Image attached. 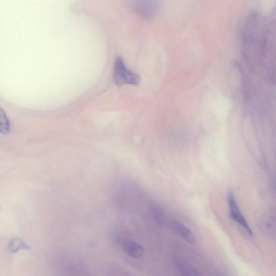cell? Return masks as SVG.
<instances>
[{"label":"cell","mask_w":276,"mask_h":276,"mask_svg":"<svg viewBox=\"0 0 276 276\" xmlns=\"http://www.w3.org/2000/svg\"><path fill=\"white\" fill-rule=\"evenodd\" d=\"M130 9L138 17L144 20L154 18L159 12L161 0H129Z\"/></svg>","instance_id":"cell-1"},{"label":"cell","mask_w":276,"mask_h":276,"mask_svg":"<svg viewBox=\"0 0 276 276\" xmlns=\"http://www.w3.org/2000/svg\"><path fill=\"white\" fill-rule=\"evenodd\" d=\"M113 80L118 86L126 85L136 86L140 83V77L133 72L129 71L125 65L124 60L118 57L114 65Z\"/></svg>","instance_id":"cell-2"},{"label":"cell","mask_w":276,"mask_h":276,"mask_svg":"<svg viewBox=\"0 0 276 276\" xmlns=\"http://www.w3.org/2000/svg\"><path fill=\"white\" fill-rule=\"evenodd\" d=\"M227 201L230 210V218L235 222L236 223L238 224L250 236H252L253 234L252 230L247 220H245L241 214L238 204H237L236 198L232 191H230L228 194Z\"/></svg>","instance_id":"cell-3"},{"label":"cell","mask_w":276,"mask_h":276,"mask_svg":"<svg viewBox=\"0 0 276 276\" xmlns=\"http://www.w3.org/2000/svg\"><path fill=\"white\" fill-rule=\"evenodd\" d=\"M116 241L121 249L131 257L139 258L144 254L143 247L140 244L133 240L117 238Z\"/></svg>","instance_id":"cell-4"},{"label":"cell","mask_w":276,"mask_h":276,"mask_svg":"<svg viewBox=\"0 0 276 276\" xmlns=\"http://www.w3.org/2000/svg\"><path fill=\"white\" fill-rule=\"evenodd\" d=\"M170 225L173 231L186 242L190 244H193L195 242V236L193 232L180 221L173 219Z\"/></svg>","instance_id":"cell-5"},{"label":"cell","mask_w":276,"mask_h":276,"mask_svg":"<svg viewBox=\"0 0 276 276\" xmlns=\"http://www.w3.org/2000/svg\"><path fill=\"white\" fill-rule=\"evenodd\" d=\"M173 264L175 269L182 274L187 276L200 275L194 268L189 265L185 260L179 257H175L173 258Z\"/></svg>","instance_id":"cell-6"},{"label":"cell","mask_w":276,"mask_h":276,"mask_svg":"<svg viewBox=\"0 0 276 276\" xmlns=\"http://www.w3.org/2000/svg\"><path fill=\"white\" fill-rule=\"evenodd\" d=\"M11 129V124L9 118L4 110H0V131L3 134L9 133Z\"/></svg>","instance_id":"cell-7"}]
</instances>
